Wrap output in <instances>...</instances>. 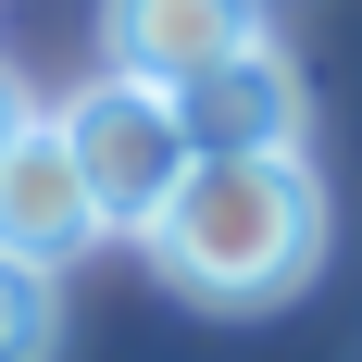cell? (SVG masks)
<instances>
[{
    "label": "cell",
    "instance_id": "cell-6",
    "mask_svg": "<svg viewBox=\"0 0 362 362\" xmlns=\"http://www.w3.org/2000/svg\"><path fill=\"white\" fill-rule=\"evenodd\" d=\"M50 337H63V313H50V275L0 250V362H50Z\"/></svg>",
    "mask_w": 362,
    "mask_h": 362
},
{
    "label": "cell",
    "instance_id": "cell-5",
    "mask_svg": "<svg viewBox=\"0 0 362 362\" xmlns=\"http://www.w3.org/2000/svg\"><path fill=\"white\" fill-rule=\"evenodd\" d=\"M100 238V200H88V175H75V150H63V125L50 112H25V138L0 150V250L13 262H75Z\"/></svg>",
    "mask_w": 362,
    "mask_h": 362
},
{
    "label": "cell",
    "instance_id": "cell-2",
    "mask_svg": "<svg viewBox=\"0 0 362 362\" xmlns=\"http://www.w3.org/2000/svg\"><path fill=\"white\" fill-rule=\"evenodd\" d=\"M63 150H75V175H88V200H100V238H150L163 225V200L187 187V125L163 88H138V75H88L63 112Z\"/></svg>",
    "mask_w": 362,
    "mask_h": 362
},
{
    "label": "cell",
    "instance_id": "cell-4",
    "mask_svg": "<svg viewBox=\"0 0 362 362\" xmlns=\"http://www.w3.org/2000/svg\"><path fill=\"white\" fill-rule=\"evenodd\" d=\"M262 13L250 0H100V63L138 75V88H163L175 100L187 75H213L225 50H250Z\"/></svg>",
    "mask_w": 362,
    "mask_h": 362
},
{
    "label": "cell",
    "instance_id": "cell-3",
    "mask_svg": "<svg viewBox=\"0 0 362 362\" xmlns=\"http://www.w3.org/2000/svg\"><path fill=\"white\" fill-rule=\"evenodd\" d=\"M175 125H187L200 163L300 150V138H313V88H300V63L275 50V37H250V50H225L213 75H187V88H175Z\"/></svg>",
    "mask_w": 362,
    "mask_h": 362
},
{
    "label": "cell",
    "instance_id": "cell-7",
    "mask_svg": "<svg viewBox=\"0 0 362 362\" xmlns=\"http://www.w3.org/2000/svg\"><path fill=\"white\" fill-rule=\"evenodd\" d=\"M25 138V88H13V75H0V150Z\"/></svg>",
    "mask_w": 362,
    "mask_h": 362
},
{
    "label": "cell",
    "instance_id": "cell-1",
    "mask_svg": "<svg viewBox=\"0 0 362 362\" xmlns=\"http://www.w3.org/2000/svg\"><path fill=\"white\" fill-rule=\"evenodd\" d=\"M163 288L200 313H275L313 288L325 262V175L300 150H250V163H187V187L150 225Z\"/></svg>",
    "mask_w": 362,
    "mask_h": 362
}]
</instances>
